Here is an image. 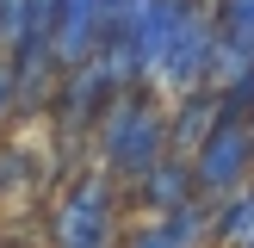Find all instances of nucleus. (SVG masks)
<instances>
[{"label": "nucleus", "mask_w": 254, "mask_h": 248, "mask_svg": "<svg viewBox=\"0 0 254 248\" xmlns=\"http://www.w3.org/2000/svg\"><path fill=\"white\" fill-rule=\"evenodd\" d=\"M56 242L62 248H106V198H99V186H81V192L62 198Z\"/></svg>", "instance_id": "3"}, {"label": "nucleus", "mask_w": 254, "mask_h": 248, "mask_svg": "<svg viewBox=\"0 0 254 248\" xmlns=\"http://www.w3.org/2000/svg\"><path fill=\"white\" fill-rule=\"evenodd\" d=\"M106 155L118 161L124 174L155 168V155H161V124L149 118L136 99H118V106H112V118H106Z\"/></svg>", "instance_id": "1"}, {"label": "nucleus", "mask_w": 254, "mask_h": 248, "mask_svg": "<svg viewBox=\"0 0 254 248\" xmlns=\"http://www.w3.org/2000/svg\"><path fill=\"white\" fill-rule=\"evenodd\" d=\"M180 192H186V174L180 168H155V174H149V198H155V205H174Z\"/></svg>", "instance_id": "6"}, {"label": "nucleus", "mask_w": 254, "mask_h": 248, "mask_svg": "<svg viewBox=\"0 0 254 248\" xmlns=\"http://www.w3.org/2000/svg\"><path fill=\"white\" fill-rule=\"evenodd\" d=\"M242 149H248V136L236 130V124H223L217 136L205 143V161H198V180L205 186H230L236 174H242Z\"/></svg>", "instance_id": "5"}, {"label": "nucleus", "mask_w": 254, "mask_h": 248, "mask_svg": "<svg viewBox=\"0 0 254 248\" xmlns=\"http://www.w3.org/2000/svg\"><path fill=\"white\" fill-rule=\"evenodd\" d=\"M6 106H12V62L0 56V112H6Z\"/></svg>", "instance_id": "7"}, {"label": "nucleus", "mask_w": 254, "mask_h": 248, "mask_svg": "<svg viewBox=\"0 0 254 248\" xmlns=\"http://www.w3.org/2000/svg\"><path fill=\"white\" fill-rule=\"evenodd\" d=\"M217 56H223V68L248 74V62H254V0H230V6H223V44H217Z\"/></svg>", "instance_id": "4"}, {"label": "nucleus", "mask_w": 254, "mask_h": 248, "mask_svg": "<svg viewBox=\"0 0 254 248\" xmlns=\"http://www.w3.org/2000/svg\"><path fill=\"white\" fill-rule=\"evenodd\" d=\"M99 6H106V0H56V31H50V62H56V68H74V62L93 56Z\"/></svg>", "instance_id": "2"}]
</instances>
